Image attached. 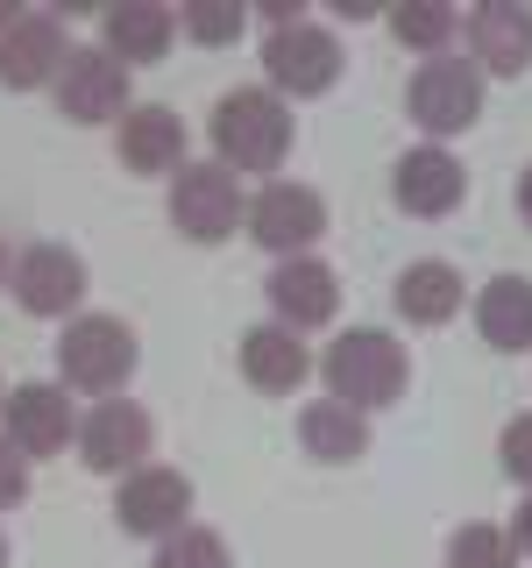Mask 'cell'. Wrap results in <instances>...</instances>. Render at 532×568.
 Returning a JSON list of instances; mask_svg holds the SVG:
<instances>
[{
	"label": "cell",
	"instance_id": "6da1fadb",
	"mask_svg": "<svg viewBox=\"0 0 532 568\" xmlns=\"http://www.w3.org/2000/svg\"><path fill=\"white\" fill-rule=\"evenodd\" d=\"M319 377H327L334 405H348V413H383V405L405 398V384H412V363H405V342L383 327H348L341 342L327 348V363H319Z\"/></svg>",
	"mask_w": 532,
	"mask_h": 568
},
{
	"label": "cell",
	"instance_id": "7a4b0ae2",
	"mask_svg": "<svg viewBox=\"0 0 532 568\" xmlns=\"http://www.w3.org/2000/svg\"><path fill=\"white\" fill-rule=\"evenodd\" d=\"M291 106H284L270 85H235L213 106V164L227 171H277L291 156Z\"/></svg>",
	"mask_w": 532,
	"mask_h": 568
},
{
	"label": "cell",
	"instance_id": "3957f363",
	"mask_svg": "<svg viewBox=\"0 0 532 568\" xmlns=\"http://www.w3.org/2000/svg\"><path fill=\"white\" fill-rule=\"evenodd\" d=\"M135 377V334L114 313H79L58 334V384L85 390V398H114Z\"/></svg>",
	"mask_w": 532,
	"mask_h": 568
},
{
	"label": "cell",
	"instance_id": "277c9868",
	"mask_svg": "<svg viewBox=\"0 0 532 568\" xmlns=\"http://www.w3.org/2000/svg\"><path fill=\"white\" fill-rule=\"evenodd\" d=\"M248 221V200H242V178L227 171V164H185L171 178V227L185 242H227L235 227Z\"/></svg>",
	"mask_w": 532,
	"mask_h": 568
},
{
	"label": "cell",
	"instance_id": "5b68a950",
	"mask_svg": "<svg viewBox=\"0 0 532 568\" xmlns=\"http://www.w3.org/2000/svg\"><path fill=\"white\" fill-rule=\"evenodd\" d=\"M405 106H412V121L426 135H461L475 129V114H483V71L469 58H426L412 71V85H405Z\"/></svg>",
	"mask_w": 532,
	"mask_h": 568
},
{
	"label": "cell",
	"instance_id": "8992f818",
	"mask_svg": "<svg viewBox=\"0 0 532 568\" xmlns=\"http://www.w3.org/2000/svg\"><path fill=\"white\" fill-rule=\"evenodd\" d=\"M263 71H270L277 100H319L334 79H341V43H334V29H319V22L270 29L263 36Z\"/></svg>",
	"mask_w": 532,
	"mask_h": 568
},
{
	"label": "cell",
	"instance_id": "52a82bcc",
	"mask_svg": "<svg viewBox=\"0 0 532 568\" xmlns=\"http://www.w3.org/2000/svg\"><path fill=\"white\" fill-rule=\"evenodd\" d=\"M248 235L270 248L277 263L313 256V242L327 235V200H319L313 185H298V178H270V185L248 200Z\"/></svg>",
	"mask_w": 532,
	"mask_h": 568
},
{
	"label": "cell",
	"instance_id": "ba28073f",
	"mask_svg": "<svg viewBox=\"0 0 532 568\" xmlns=\"http://www.w3.org/2000/svg\"><path fill=\"white\" fill-rule=\"evenodd\" d=\"M8 292L22 298V313H35V320H71V313H79V298H85V263H79V248H64V242L22 248V256H14Z\"/></svg>",
	"mask_w": 532,
	"mask_h": 568
},
{
	"label": "cell",
	"instance_id": "9c48e42d",
	"mask_svg": "<svg viewBox=\"0 0 532 568\" xmlns=\"http://www.w3.org/2000/svg\"><path fill=\"white\" fill-rule=\"evenodd\" d=\"M150 440H156V426L135 398H100L93 413L79 419V455H85V469H100V476H135L142 455H150Z\"/></svg>",
	"mask_w": 532,
	"mask_h": 568
},
{
	"label": "cell",
	"instance_id": "30bf717a",
	"mask_svg": "<svg viewBox=\"0 0 532 568\" xmlns=\"http://www.w3.org/2000/svg\"><path fill=\"white\" fill-rule=\"evenodd\" d=\"M58 114H71L79 129H100V121L129 114V64L106 58V50H71L58 71Z\"/></svg>",
	"mask_w": 532,
	"mask_h": 568
},
{
	"label": "cell",
	"instance_id": "8fae6325",
	"mask_svg": "<svg viewBox=\"0 0 532 568\" xmlns=\"http://www.w3.org/2000/svg\"><path fill=\"white\" fill-rule=\"evenodd\" d=\"M461 192H469V171H461V156L440 150V142L405 150L398 171H390V200H398V213H412V221H440V213H454Z\"/></svg>",
	"mask_w": 532,
	"mask_h": 568
},
{
	"label": "cell",
	"instance_id": "7c38bea8",
	"mask_svg": "<svg viewBox=\"0 0 532 568\" xmlns=\"http://www.w3.org/2000/svg\"><path fill=\"white\" fill-rule=\"evenodd\" d=\"M0 419H8V440L29 462L64 455L71 440H79V413H71V390L64 384H22V390H8V398H0Z\"/></svg>",
	"mask_w": 532,
	"mask_h": 568
},
{
	"label": "cell",
	"instance_id": "4fadbf2b",
	"mask_svg": "<svg viewBox=\"0 0 532 568\" xmlns=\"http://www.w3.org/2000/svg\"><path fill=\"white\" fill-rule=\"evenodd\" d=\"M114 519L142 532V540H171L177 526H192V484L177 469H156V462H142L135 476H121L114 490Z\"/></svg>",
	"mask_w": 532,
	"mask_h": 568
},
{
	"label": "cell",
	"instance_id": "5bb4252c",
	"mask_svg": "<svg viewBox=\"0 0 532 568\" xmlns=\"http://www.w3.org/2000/svg\"><path fill=\"white\" fill-rule=\"evenodd\" d=\"M461 43L483 79H519L532 64V8L519 0H483L475 14H461Z\"/></svg>",
	"mask_w": 532,
	"mask_h": 568
},
{
	"label": "cell",
	"instance_id": "9a60e30c",
	"mask_svg": "<svg viewBox=\"0 0 532 568\" xmlns=\"http://www.w3.org/2000/svg\"><path fill=\"white\" fill-rule=\"evenodd\" d=\"M263 292H270L277 327H291V334L327 327V320L341 313V277H334L319 256H291V263H277V271L263 277Z\"/></svg>",
	"mask_w": 532,
	"mask_h": 568
},
{
	"label": "cell",
	"instance_id": "2e32d148",
	"mask_svg": "<svg viewBox=\"0 0 532 568\" xmlns=\"http://www.w3.org/2000/svg\"><path fill=\"white\" fill-rule=\"evenodd\" d=\"M71 58V36L58 14H22L8 36H0V85H14V93H35V85H58V71Z\"/></svg>",
	"mask_w": 532,
	"mask_h": 568
},
{
	"label": "cell",
	"instance_id": "e0dca14e",
	"mask_svg": "<svg viewBox=\"0 0 532 568\" xmlns=\"http://www.w3.org/2000/svg\"><path fill=\"white\" fill-rule=\"evenodd\" d=\"M114 150L135 178H177L185 171V121L171 106H129L114 121Z\"/></svg>",
	"mask_w": 532,
	"mask_h": 568
},
{
	"label": "cell",
	"instance_id": "ac0fdd59",
	"mask_svg": "<svg viewBox=\"0 0 532 568\" xmlns=\"http://www.w3.org/2000/svg\"><path fill=\"white\" fill-rule=\"evenodd\" d=\"M171 36H177V14L156 8V0H121V8L100 14V50L121 64H164Z\"/></svg>",
	"mask_w": 532,
	"mask_h": 568
},
{
	"label": "cell",
	"instance_id": "d6986e66",
	"mask_svg": "<svg viewBox=\"0 0 532 568\" xmlns=\"http://www.w3.org/2000/svg\"><path fill=\"white\" fill-rule=\"evenodd\" d=\"M306 334H291V327H277V320H263V327H248L242 334V377L256 384V390H270V398H284V390H298L306 384Z\"/></svg>",
	"mask_w": 532,
	"mask_h": 568
},
{
	"label": "cell",
	"instance_id": "ffe728a7",
	"mask_svg": "<svg viewBox=\"0 0 532 568\" xmlns=\"http://www.w3.org/2000/svg\"><path fill=\"white\" fill-rule=\"evenodd\" d=\"M475 327H483V342L497 355H525L532 348V277H519V271L490 277L475 292Z\"/></svg>",
	"mask_w": 532,
	"mask_h": 568
},
{
	"label": "cell",
	"instance_id": "44dd1931",
	"mask_svg": "<svg viewBox=\"0 0 532 568\" xmlns=\"http://www.w3.org/2000/svg\"><path fill=\"white\" fill-rule=\"evenodd\" d=\"M398 313L412 320V327H440V320H454L461 313V271L440 263V256L405 263V271H398Z\"/></svg>",
	"mask_w": 532,
	"mask_h": 568
},
{
	"label": "cell",
	"instance_id": "7402d4cb",
	"mask_svg": "<svg viewBox=\"0 0 532 568\" xmlns=\"http://www.w3.org/2000/svg\"><path fill=\"white\" fill-rule=\"evenodd\" d=\"M298 448L313 462H355V455H369V419L334 405V398H319L298 413Z\"/></svg>",
	"mask_w": 532,
	"mask_h": 568
},
{
	"label": "cell",
	"instance_id": "603a6c76",
	"mask_svg": "<svg viewBox=\"0 0 532 568\" xmlns=\"http://www.w3.org/2000/svg\"><path fill=\"white\" fill-rule=\"evenodd\" d=\"M454 29H461V14L440 8V0H405V8H390V36H398L405 50H426V58H448Z\"/></svg>",
	"mask_w": 532,
	"mask_h": 568
},
{
	"label": "cell",
	"instance_id": "cb8c5ba5",
	"mask_svg": "<svg viewBox=\"0 0 532 568\" xmlns=\"http://www.w3.org/2000/svg\"><path fill=\"white\" fill-rule=\"evenodd\" d=\"M448 568H519V547H511L504 526H454L448 540Z\"/></svg>",
	"mask_w": 532,
	"mask_h": 568
},
{
	"label": "cell",
	"instance_id": "d4e9b609",
	"mask_svg": "<svg viewBox=\"0 0 532 568\" xmlns=\"http://www.w3.org/2000/svg\"><path fill=\"white\" fill-rule=\"evenodd\" d=\"M150 568H235V555H227V540L213 526H177L171 540H156Z\"/></svg>",
	"mask_w": 532,
	"mask_h": 568
},
{
	"label": "cell",
	"instance_id": "484cf974",
	"mask_svg": "<svg viewBox=\"0 0 532 568\" xmlns=\"http://www.w3.org/2000/svg\"><path fill=\"white\" fill-rule=\"evenodd\" d=\"M177 29H185L192 43H235V36L248 29V14L235 8V0H192V8L177 14Z\"/></svg>",
	"mask_w": 532,
	"mask_h": 568
},
{
	"label": "cell",
	"instance_id": "4316f807",
	"mask_svg": "<svg viewBox=\"0 0 532 568\" xmlns=\"http://www.w3.org/2000/svg\"><path fill=\"white\" fill-rule=\"evenodd\" d=\"M497 462H504V476L519 490H532V413H519L504 434H497Z\"/></svg>",
	"mask_w": 532,
	"mask_h": 568
},
{
	"label": "cell",
	"instance_id": "83f0119b",
	"mask_svg": "<svg viewBox=\"0 0 532 568\" xmlns=\"http://www.w3.org/2000/svg\"><path fill=\"white\" fill-rule=\"evenodd\" d=\"M22 497H29V455L14 448L8 434H0V511H8V505H22Z\"/></svg>",
	"mask_w": 532,
	"mask_h": 568
},
{
	"label": "cell",
	"instance_id": "f1b7e54d",
	"mask_svg": "<svg viewBox=\"0 0 532 568\" xmlns=\"http://www.w3.org/2000/svg\"><path fill=\"white\" fill-rule=\"evenodd\" d=\"M504 532H511V547H519V555H532V490H525V505L511 511V526H504Z\"/></svg>",
	"mask_w": 532,
	"mask_h": 568
},
{
	"label": "cell",
	"instance_id": "f546056e",
	"mask_svg": "<svg viewBox=\"0 0 532 568\" xmlns=\"http://www.w3.org/2000/svg\"><path fill=\"white\" fill-rule=\"evenodd\" d=\"M519 213H525V227H532V164L519 171Z\"/></svg>",
	"mask_w": 532,
	"mask_h": 568
},
{
	"label": "cell",
	"instance_id": "4dcf8cb0",
	"mask_svg": "<svg viewBox=\"0 0 532 568\" xmlns=\"http://www.w3.org/2000/svg\"><path fill=\"white\" fill-rule=\"evenodd\" d=\"M14 22H22V8H8V0H0V36H8Z\"/></svg>",
	"mask_w": 532,
	"mask_h": 568
},
{
	"label": "cell",
	"instance_id": "1f68e13d",
	"mask_svg": "<svg viewBox=\"0 0 532 568\" xmlns=\"http://www.w3.org/2000/svg\"><path fill=\"white\" fill-rule=\"evenodd\" d=\"M14 277V256H8V242H0V284H8Z\"/></svg>",
	"mask_w": 532,
	"mask_h": 568
},
{
	"label": "cell",
	"instance_id": "d6a6232c",
	"mask_svg": "<svg viewBox=\"0 0 532 568\" xmlns=\"http://www.w3.org/2000/svg\"><path fill=\"white\" fill-rule=\"evenodd\" d=\"M0 568H8V540H0Z\"/></svg>",
	"mask_w": 532,
	"mask_h": 568
},
{
	"label": "cell",
	"instance_id": "836d02e7",
	"mask_svg": "<svg viewBox=\"0 0 532 568\" xmlns=\"http://www.w3.org/2000/svg\"><path fill=\"white\" fill-rule=\"evenodd\" d=\"M0 398H8V390H0Z\"/></svg>",
	"mask_w": 532,
	"mask_h": 568
}]
</instances>
